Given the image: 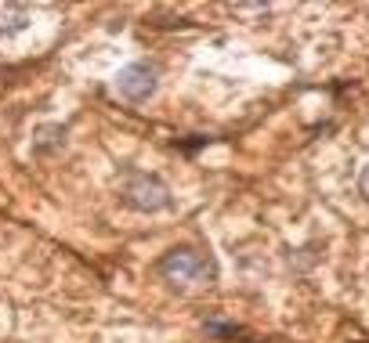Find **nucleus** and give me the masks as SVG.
I'll return each mask as SVG.
<instances>
[{
    "mask_svg": "<svg viewBox=\"0 0 369 343\" xmlns=\"http://www.w3.org/2000/svg\"><path fill=\"white\" fill-rule=\"evenodd\" d=\"M359 192H362V199L369 202V167L362 170V177H359Z\"/></svg>",
    "mask_w": 369,
    "mask_h": 343,
    "instance_id": "5",
    "label": "nucleus"
},
{
    "mask_svg": "<svg viewBox=\"0 0 369 343\" xmlns=\"http://www.w3.org/2000/svg\"><path fill=\"white\" fill-rule=\"evenodd\" d=\"M123 202L134 206V210H142V213H160V210L170 206V192H167V184H163L160 177L131 174V181H127V188H123Z\"/></svg>",
    "mask_w": 369,
    "mask_h": 343,
    "instance_id": "2",
    "label": "nucleus"
},
{
    "mask_svg": "<svg viewBox=\"0 0 369 343\" xmlns=\"http://www.w3.org/2000/svg\"><path fill=\"white\" fill-rule=\"evenodd\" d=\"M160 275L177 282V286H207L214 278V268L196 249H170L167 257L160 260Z\"/></svg>",
    "mask_w": 369,
    "mask_h": 343,
    "instance_id": "1",
    "label": "nucleus"
},
{
    "mask_svg": "<svg viewBox=\"0 0 369 343\" xmlns=\"http://www.w3.org/2000/svg\"><path fill=\"white\" fill-rule=\"evenodd\" d=\"M29 25V8L25 4H8L0 8V36H15Z\"/></svg>",
    "mask_w": 369,
    "mask_h": 343,
    "instance_id": "4",
    "label": "nucleus"
},
{
    "mask_svg": "<svg viewBox=\"0 0 369 343\" xmlns=\"http://www.w3.org/2000/svg\"><path fill=\"white\" fill-rule=\"evenodd\" d=\"M116 91L127 101H149L156 94V69L145 66V61H134V66H123L116 72Z\"/></svg>",
    "mask_w": 369,
    "mask_h": 343,
    "instance_id": "3",
    "label": "nucleus"
}]
</instances>
